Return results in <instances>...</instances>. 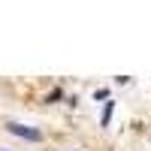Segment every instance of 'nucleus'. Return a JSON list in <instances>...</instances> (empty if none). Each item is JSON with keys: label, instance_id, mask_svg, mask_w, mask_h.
Instances as JSON below:
<instances>
[{"label": "nucleus", "instance_id": "obj_2", "mask_svg": "<svg viewBox=\"0 0 151 151\" xmlns=\"http://www.w3.org/2000/svg\"><path fill=\"white\" fill-rule=\"evenodd\" d=\"M109 118H112V103H106V109H103V127L109 124Z\"/></svg>", "mask_w": 151, "mask_h": 151}, {"label": "nucleus", "instance_id": "obj_3", "mask_svg": "<svg viewBox=\"0 0 151 151\" xmlns=\"http://www.w3.org/2000/svg\"><path fill=\"white\" fill-rule=\"evenodd\" d=\"M0 151H6V148H0Z\"/></svg>", "mask_w": 151, "mask_h": 151}, {"label": "nucleus", "instance_id": "obj_1", "mask_svg": "<svg viewBox=\"0 0 151 151\" xmlns=\"http://www.w3.org/2000/svg\"><path fill=\"white\" fill-rule=\"evenodd\" d=\"M9 133L24 136V139H30V142H40V139H42L40 130H30V127H24V124H9Z\"/></svg>", "mask_w": 151, "mask_h": 151}]
</instances>
